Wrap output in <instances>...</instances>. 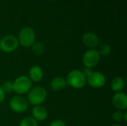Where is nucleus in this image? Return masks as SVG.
<instances>
[{
  "label": "nucleus",
  "mask_w": 127,
  "mask_h": 126,
  "mask_svg": "<svg viewBox=\"0 0 127 126\" xmlns=\"http://www.w3.org/2000/svg\"><path fill=\"white\" fill-rule=\"evenodd\" d=\"M47 97V91L42 86H35L28 93V102L33 106L40 105Z\"/></svg>",
  "instance_id": "obj_1"
},
{
  "label": "nucleus",
  "mask_w": 127,
  "mask_h": 126,
  "mask_svg": "<svg viewBox=\"0 0 127 126\" xmlns=\"http://www.w3.org/2000/svg\"><path fill=\"white\" fill-rule=\"evenodd\" d=\"M67 85L69 86L80 89L83 88L86 84V77L82 72V71L75 69L70 71L65 79Z\"/></svg>",
  "instance_id": "obj_2"
},
{
  "label": "nucleus",
  "mask_w": 127,
  "mask_h": 126,
  "mask_svg": "<svg viewBox=\"0 0 127 126\" xmlns=\"http://www.w3.org/2000/svg\"><path fill=\"white\" fill-rule=\"evenodd\" d=\"M32 88V82L28 76H20L13 82V91L19 95L28 94Z\"/></svg>",
  "instance_id": "obj_3"
},
{
  "label": "nucleus",
  "mask_w": 127,
  "mask_h": 126,
  "mask_svg": "<svg viewBox=\"0 0 127 126\" xmlns=\"http://www.w3.org/2000/svg\"><path fill=\"white\" fill-rule=\"evenodd\" d=\"M36 34L34 30L29 27H26L22 28L19 33L17 37L19 45H22L24 48H31L32 45L35 42Z\"/></svg>",
  "instance_id": "obj_4"
},
{
  "label": "nucleus",
  "mask_w": 127,
  "mask_h": 126,
  "mask_svg": "<svg viewBox=\"0 0 127 126\" xmlns=\"http://www.w3.org/2000/svg\"><path fill=\"white\" fill-rule=\"evenodd\" d=\"M100 60V55L97 50L89 49L83 56V63L85 67L92 68L97 65Z\"/></svg>",
  "instance_id": "obj_5"
},
{
  "label": "nucleus",
  "mask_w": 127,
  "mask_h": 126,
  "mask_svg": "<svg viewBox=\"0 0 127 126\" xmlns=\"http://www.w3.org/2000/svg\"><path fill=\"white\" fill-rule=\"evenodd\" d=\"M19 46L17 37L13 35H7L0 39V50L4 53H11Z\"/></svg>",
  "instance_id": "obj_6"
},
{
  "label": "nucleus",
  "mask_w": 127,
  "mask_h": 126,
  "mask_svg": "<svg viewBox=\"0 0 127 126\" xmlns=\"http://www.w3.org/2000/svg\"><path fill=\"white\" fill-rule=\"evenodd\" d=\"M9 107L15 113L21 114L25 112L28 108V100L20 96H15L12 97L9 101Z\"/></svg>",
  "instance_id": "obj_7"
},
{
  "label": "nucleus",
  "mask_w": 127,
  "mask_h": 126,
  "mask_svg": "<svg viewBox=\"0 0 127 126\" xmlns=\"http://www.w3.org/2000/svg\"><path fill=\"white\" fill-rule=\"evenodd\" d=\"M106 77L100 72H92L87 78L86 82L94 88H100L104 86L106 83Z\"/></svg>",
  "instance_id": "obj_8"
},
{
  "label": "nucleus",
  "mask_w": 127,
  "mask_h": 126,
  "mask_svg": "<svg viewBox=\"0 0 127 126\" xmlns=\"http://www.w3.org/2000/svg\"><path fill=\"white\" fill-rule=\"evenodd\" d=\"M112 104L118 111H125L127 108V96L124 92L115 93L112 97Z\"/></svg>",
  "instance_id": "obj_9"
},
{
  "label": "nucleus",
  "mask_w": 127,
  "mask_h": 126,
  "mask_svg": "<svg viewBox=\"0 0 127 126\" xmlns=\"http://www.w3.org/2000/svg\"><path fill=\"white\" fill-rule=\"evenodd\" d=\"M83 42L89 49H95L98 46L100 40L96 34L93 33H86L83 36Z\"/></svg>",
  "instance_id": "obj_10"
},
{
  "label": "nucleus",
  "mask_w": 127,
  "mask_h": 126,
  "mask_svg": "<svg viewBox=\"0 0 127 126\" xmlns=\"http://www.w3.org/2000/svg\"><path fill=\"white\" fill-rule=\"evenodd\" d=\"M31 114L32 117L36 121V122H42L46 120L48 117V112L45 108L41 105H36L33 106V108L31 110Z\"/></svg>",
  "instance_id": "obj_11"
},
{
  "label": "nucleus",
  "mask_w": 127,
  "mask_h": 126,
  "mask_svg": "<svg viewBox=\"0 0 127 126\" xmlns=\"http://www.w3.org/2000/svg\"><path fill=\"white\" fill-rule=\"evenodd\" d=\"M29 79L32 82H39L42 81L43 78V71L42 69L38 66L34 65L31 68L29 71Z\"/></svg>",
  "instance_id": "obj_12"
},
{
  "label": "nucleus",
  "mask_w": 127,
  "mask_h": 126,
  "mask_svg": "<svg viewBox=\"0 0 127 126\" xmlns=\"http://www.w3.org/2000/svg\"><path fill=\"white\" fill-rule=\"evenodd\" d=\"M50 85L53 91H60L66 87L67 82H66L65 79L60 77V76H57V77H54L51 80Z\"/></svg>",
  "instance_id": "obj_13"
},
{
  "label": "nucleus",
  "mask_w": 127,
  "mask_h": 126,
  "mask_svg": "<svg viewBox=\"0 0 127 126\" xmlns=\"http://www.w3.org/2000/svg\"><path fill=\"white\" fill-rule=\"evenodd\" d=\"M125 87V81L121 76L115 77L111 82V88L115 93L121 92Z\"/></svg>",
  "instance_id": "obj_14"
},
{
  "label": "nucleus",
  "mask_w": 127,
  "mask_h": 126,
  "mask_svg": "<svg viewBox=\"0 0 127 126\" xmlns=\"http://www.w3.org/2000/svg\"><path fill=\"white\" fill-rule=\"evenodd\" d=\"M31 49L34 54L37 56H40L43 54L45 52V45L40 42H34L31 46Z\"/></svg>",
  "instance_id": "obj_15"
},
{
  "label": "nucleus",
  "mask_w": 127,
  "mask_h": 126,
  "mask_svg": "<svg viewBox=\"0 0 127 126\" xmlns=\"http://www.w3.org/2000/svg\"><path fill=\"white\" fill-rule=\"evenodd\" d=\"M19 126H38V122L32 117H27L21 120Z\"/></svg>",
  "instance_id": "obj_16"
},
{
  "label": "nucleus",
  "mask_w": 127,
  "mask_h": 126,
  "mask_svg": "<svg viewBox=\"0 0 127 126\" xmlns=\"http://www.w3.org/2000/svg\"><path fill=\"white\" fill-rule=\"evenodd\" d=\"M111 51H112V48L108 44H104L102 46H100V48L98 50L100 56H109L111 53Z\"/></svg>",
  "instance_id": "obj_17"
},
{
  "label": "nucleus",
  "mask_w": 127,
  "mask_h": 126,
  "mask_svg": "<svg viewBox=\"0 0 127 126\" xmlns=\"http://www.w3.org/2000/svg\"><path fill=\"white\" fill-rule=\"evenodd\" d=\"M1 87L5 94L6 93H10L13 91V82L10 80H6V81L3 82Z\"/></svg>",
  "instance_id": "obj_18"
},
{
  "label": "nucleus",
  "mask_w": 127,
  "mask_h": 126,
  "mask_svg": "<svg viewBox=\"0 0 127 126\" xmlns=\"http://www.w3.org/2000/svg\"><path fill=\"white\" fill-rule=\"evenodd\" d=\"M124 113H123L121 111H116L112 114V119L115 122L120 123L124 120Z\"/></svg>",
  "instance_id": "obj_19"
},
{
  "label": "nucleus",
  "mask_w": 127,
  "mask_h": 126,
  "mask_svg": "<svg viewBox=\"0 0 127 126\" xmlns=\"http://www.w3.org/2000/svg\"><path fill=\"white\" fill-rule=\"evenodd\" d=\"M49 126H66V125L63 121L60 120H56L51 122Z\"/></svg>",
  "instance_id": "obj_20"
},
{
  "label": "nucleus",
  "mask_w": 127,
  "mask_h": 126,
  "mask_svg": "<svg viewBox=\"0 0 127 126\" xmlns=\"http://www.w3.org/2000/svg\"><path fill=\"white\" fill-rule=\"evenodd\" d=\"M82 72L83 73V74L86 76V77L87 78L92 72H93V71H92V68H86V67H85L84 68H83V70L82 71Z\"/></svg>",
  "instance_id": "obj_21"
},
{
  "label": "nucleus",
  "mask_w": 127,
  "mask_h": 126,
  "mask_svg": "<svg viewBox=\"0 0 127 126\" xmlns=\"http://www.w3.org/2000/svg\"><path fill=\"white\" fill-rule=\"evenodd\" d=\"M5 99V93L0 85V103L3 102Z\"/></svg>",
  "instance_id": "obj_22"
},
{
  "label": "nucleus",
  "mask_w": 127,
  "mask_h": 126,
  "mask_svg": "<svg viewBox=\"0 0 127 126\" xmlns=\"http://www.w3.org/2000/svg\"><path fill=\"white\" fill-rule=\"evenodd\" d=\"M124 120L125 121V123L127 122V112H125L124 114Z\"/></svg>",
  "instance_id": "obj_23"
},
{
  "label": "nucleus",
  "mask_w": 127,
  "mask_h": 126,
  "mask_svg": "<svg viewBox=\"0 0 127 126\" xmlns=\"http://www.w3.org/2000/svg\"><path fill=\"white\" fill-rule=\"evenodd\" d=\"M112 126H122L121 125H120V124H115V125H113Z\"/></svg>",
  "instance_id": "obj_24"
},
{
  "label": "nucleus",
  "mask_w": 127,
  "mask_h": 126,
  "mask_svg": "<svg viewBox=\"0 0 127 126\" xmlns=\"http://www.w3.org/2000/svg\"><path fill=\"white\" fill-rule=\"evenodd\" d=\"M48 1H54V0H48Z\"/></svg>",
  "instance_id": "obj_25"
},
{
  "label": "nucleus",
  "mask_w": 127,
  "mask_h": 126,
  "mask_svg": "<svg viewBox=\"0 0 127 126\" xmlns=\"http://www.w3.org/2000/svg\"></svg>",
  "instance_id": "obj_26"
},
{
  "label": "nucleus",
  "mask_w": 127,
  "mask_h": 126,
  "mask_svg": "<svg viewBox=\"0 0 127 126\" xmlns=\"http://www.w3.org/2000/svg\"></svg>",
  "instance_id": "obj_27"
}]
</instances>
